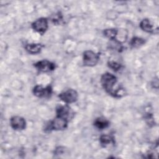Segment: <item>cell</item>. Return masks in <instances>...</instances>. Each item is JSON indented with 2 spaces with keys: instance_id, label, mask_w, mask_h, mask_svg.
<instances>
[{
  "instance_id": "17",
  "label": "cell",
  "mask_w": 159,
  "mask_h": 159,
  "mask_svg": "<svg viewBox=\"0 0 159 159\" xmlns=\"http://www.w3.org/2000/svg\"><path fill=\"white\" fill-rule=\"evenodd\" d=\"M107 65L110 68H111L112 70H113L114 71H116L119 70L122 67V66L120 63L116 62V61H109L107 63Z\"/></svg>"
},
{
  "instance_id": "10",
  "label": "cell",
  "mask_w": 159,
  "mask_h": 159,
  "mask_svg": "<svg viewBox=\"0 0 159 159\" xmlns=\"http://www.w3.org/2000/svg\"><path fill=\"white\" fill-rule=\"evenodd\" d=\"M140 29L148 33H155V30H157L158 29H153V25L148 19H143L140 23Z\"/></svg>"
},
{
  "instance_id": "1",
  "label": "cell",
  "mask_w": 159,
  "mask_h": 159,
  "mask_svg": "<svg viewBox=\"0 0 159 159\" xmlns=\"http://www.w3.org/2000/svg\"><path fill=\"white\" fill-rule=\"evenodd\" d=\"M117 82L116 77L109 73H106L101 76V83L104 90L110 95L117 98L114 86Z\"/></svg>"
},
{
  "instance_id": "15",
  "label": "cell",
  "mask_w": 159,
  "mask_h": 159,
  "mask_svg": "<svg viewBox=\"0 0 159 159\" xmlns=\"http://www.w3.org/2000/svg\"><path fill=\"white\" fill-rule=\"evenodd\" d=\"M145 43V40L143 39L140 38V37H134L132 39L130 44L132 47H139L142 45H143Z\"/></svg>"
},
{
  "instance_id": "9",
  "label": "cell",
  "mask_w": 159,
  "mask_h": 159,
  "mask_svg": "<svg viewBox=\"0 0 159 159\" xmlns=\"http://www.w3.org/2000/svg\"><path fill=\"white\" fill-rule=\"evenodd\" d=\"M56 113L57 116H60L66 119H70L71 117V115L73 114L70 107L68 105L61 106L60 105L57 107Z\"/></svg>"
},
{
  "instance_id": "4",
  "label": "cell",
  "mask_w": 159,
  "mask_h": 159,
  "mask_svg": "<svg viewBox=\"0 0 159 159\" xmlns=\"http://www.w3.org/2000/svg\"><path fill=\"white\" fill-rule=\"evenodd\" d=\"M78 97V93L73 89H68L66 91L59 94L58 98L65 103L70 104L76 101Z\"/></svg>"
},
{
  "instance_id": "12",
  "label": "cell",
  "mask_w": 159,
  "mask_h": 159,
  "mask_svg": "<svg viewBox=\"0 0 159 159\" xmlns=\"http://www.w3.org/2000/svg\"><path fill=\"white\" fill-rule=\"evenodd\" d=\"M94 125L98 129L102 130L107 128L109 125V122L104 117H98L95 119Z\"/></svg>"
},
{
  "instance_id": "7",
  "label": "cell",
  "mask_w": 159,
  "mask_h": 159,
  "mask_svg": "<svg viewBox=\"0 0 159 159\" xmlns=\"http://www.w3.org/2000/svg\"><path fill=\"white\" fill-rule=\"evenodd\" d=\"M52 93V88L50 85L45 88L40 85H36L33 88L34 94L38 98H48L50 97Z\"/></svg>"
},
{
  "instance_id": "13",
  "label": "cell",
  "mask_w": 159,
  "mask_h": 159,
  "mask_svg": "<svg viewBox=\"0 0 159 159\" xmlns=\"http://www.w3.org/2000/svg\"><path fill=\"white\" fill-rule=\"evenodd\" d=\"M99 142L102 147H106L107 145L112 143L114 144V138L110 135H102L99 138Z\"/></svg>"
},
{
  "instance_id": "14",
  "label": "cell",
  "mask_w": 159,
  "mask_h": 159,
  "mask_svg": "<svg viewBox=\"0 0 159 159\" xmlns=\"http://www.w3.org/2000/svg\"><path fill=\"white\" fill-rule=\"evenodd\" d=\"M118 30L116 29H107L103 31L104 35L110 40H115Z\"/></svg>"
},
{
  "instance_id": "11",
  "label": "cell",
  "mask_w": 159,
  "mask_h": 159,
  "mask_svg": "<svg viewBox=\"0 0 159 159\" xmlns=\"http://www.w3.org/2000/svg\"><path fill=\"white\" fill-rule=\"evenodd\" d=\"M42 45L40 43H27L25 45V50L30 54H36L41 51Z\"/></svg>"
},
{
  "instance_id": "3",
  "label": "cell",
  "mask_w": 159,
  "mask_h": 159,
  "mask_svg": "<svg viewBox=\"0 0 159 159\" xmlns=\"http://www.w3.org/2000/svg\"><path fill=\"white\" fill-rule=\"evenodd\" d=\"M99 60V55L92 50H86L83 53V64L86 66H94Z\"/></svg>"
},
{
  "instance_id": "2",
  "label": "cell",
  "mask_w": 159,
  "mask_h": 159,
  "mask_svg": "<svg viewBox=\"0 0 159 159\" xmlns=\"http://www.w3.org/2000/svg\"><path fill=\"white\" fill-rule=\"evenodd\" d=\"M68 120L60 117L56 116V117L47 124L45 128V131H51V130H61L66 128L68 125Z\"/></svg>"
},
{
  "instance_id": "5",
  "label": "cell",
  "mask_w": 159,
  "mask_h": 159,
  "mask_svg": "<svg viewBox=\"0 0 159 159\" xmlns=\"http://www.w3.org/2000/svg\"><path fill=\"white\" fill-rule=\"evenodd\" d=\"M32 28L36 32L43 34L48 29V20L45 17L37 19L32 24Z\"/></svg>"
},
{
  "instance_id": "8",
  "label": "cell",
  "mask_w": 159,
  "mask_h": 159,
  "mask_svg": "<svg viewBox=\"0 0 159 159\" xmlns=\"http://www.w3.org/2000/svg\"><path fill=\"white\" fill-rule=\"evenodd\" d=\"M11 127L17 130H22L25 129L26 127L25 120L20 116H13L10 119Z\"/></svg>"
},
{
  "instance_id": "6",
  "label": "cell",
  "mask_w": 159,
  "mask_h": 159,
  "mask_svg": "<svg viewBox=\"0 0 159 159\" xmlns=\"http://www.w3.org/2000/svg\"><path fill=\"white\" fill-rule=\"evenodd\" d=\"M34 66L40 71L48 72L53 71L55 69L56 65L54 63H52L48 60H43L34 64Z\"/></svg>"
},
{
  "instance_id": "16",
  "label": "cell",
  "mask_w": 159,
  "mask_h": 159,
  "mask_svg": "<svg viewBox=\"0 0 159 159\" xmlns=\"http://www.w3.org/2000/svg\"><path fill=\"white\" fill-rule=\"evenodd\" d=\"M51 20L54 24H60L61 22L63 20L61 14L60 12L55 14V15L52 16Z\"/></svg>"
}]
</instances>
